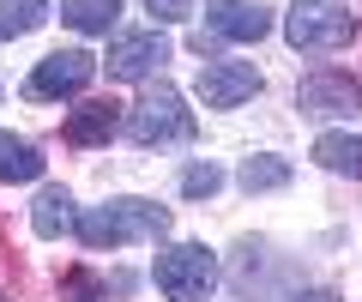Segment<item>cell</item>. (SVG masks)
<instances>
[{
	"instance_id": "obj_1",
	"label": "cell",
	"mask_w": 362,
	"mask_h": 302,
	"mask_svg": "<svg viewBox=\"0 0 362 302\" xmlns=\"http://www.w3.org/2000/svg\"><path fill=\"white\" fill-rule=\"evenodd\" d=\"M73 236L85 242V248H121V242H163L169 236V211L157 206V199H103V206L78 211Z\"/></svg>"
},
{
	"instance_id": "obj_2",
	"label": "cell",
	"mask_w": 362,
	"mask_h": 302,
	"mask_svg": "<svg viewBox=\"0 0 362 302\" xmlns=\"http://www.w3.org/2000/svg\"><path fill=\"white\" fill-rule=\"evenodd\" d=\"M284 37L296 54H338L356 42V13L344 0H296L284 18Z\"/></svg>"
},
{
	"instance_id": "obj_3",
	"label": "cell",
	"mask_w": 362,
	"mask_h": 302,
	"mask_svg": "<svg viewBox=\"0 0 362 302\" xmlns=\"http://www.w3.org/2000/svg\"><path fill=\"white\" fill-rule=\"evenodd\" d=\"M157 290L169 302H206L218 290V254L206 242H175L157 254Z\"/></svg>"
},
{
	"instance_id": "obj_4",
	"label": "cell",
	"mask_w": 362,
	"mask_h": 302,
	"mask_svg": "<svg viewBox=\"0 0 362 302\" xmlns=\"http://www.w3.org/2000/svg\"><path fill=\"white\" fill-rule=\"evenodd\" d=\"M121 133H127L133 145H169V139H194V109L181 103V91H175V85H157L151 97H139V103L127 109Z\"/></svg>"
},
{
	"instance_id": "obj_5",
	"label": "cell",
	"mask_w": 362,
	"mask_h": 302,
	"mask_svg": "<svg viewBox=\"0 0 362 302\" xmlns=\"http://www.w3.org/2000/svg\"><path fill=\"white\" fill-rule=\"evenodd\" d=\"M90 79H97V54H85V49H54V54H42V61L30 66L25 97H30V103H61V97H78Z\"/></svg>"
},
{
	"instance_id": "obj_6",
	"label": "cell",
	"mask_w": 362,
	"mask_h": 302,
	"mask_svg": "<svg viewBox=\"0 0 362 302\" xmlns=\"http://www.w3.org/2000/svg\"><path fill=\"white\" fill-rule=\"evenodd\" d=\"M296 109L314 121H350L362 109V85L350 73H308L296 85Z\"/></svg>"
},
{
	"instance_id": "obj_7",
	"label": "cell",
	"mask_w": 362,
	"mask_h": 302,
	"mask_svg": "<svg viewBox=\"0 0 362 302\" xmlns=\"http://www.w3.org/2000/svg\"><path fill=\"white\" fill-rule=\"evenodd\" d=\"M169 61V42H163V30H127V37H115L109 42V79H121V85H139V79H151L157 66Z\"/></svg>"
},
{
	"instance_id": "obj_8",
	"label": "cell",
	"mask_w": 362,
	"mask_h": 302,
	"mask_svg": "<svg viewBox=\"0 0 362 302\" xmlns=\"http://www.w3.org/2000/svg\"><path fill=\"white\" fill-rule=\"evenodd\" d=\"M259 73L254 61H211L206 73H199V103L206 109H242L247 97H259Z\"/></svg>"
},
{
	"instance_id": "obj_9",
	"label": "cell",
	"mask_w": 362,
	"mask_h": 302,
	"mask_svg": "<svg viewBox=\"0 0 362 302\" xmlns=\"http://www.w3.org/2000/svg\"><path fill=\"white\" fill-rule=\"evenodd\" d=\"M272 30V13L254 0H206V37L211 42H259Z\"/></svg>"
},
{
	"instance_id": "obj_10",
	"label": "cell",
	"mask_w": 362,
	"mask_h": 302,
	"mask_svg": "<svg viewBox=\"0 0 362 302\" xmlns=\"http://www.w3.org/2000/svg\"><path fill=\"white\" fill-rule=\"evenodd\" d=\"M115 133H121V109L109 103V97L78 103L73 115H66V145H109Z\"/></svg>"
},
{
	"instance_id": "obj_11",
	"label": "cell",
	"mask_w": 362,
	"mask_h": 302,
	"mask_svg": "<svg viewBox=\"0 0 362 302\" xmlns=\"http://www.w3.org/2000/svg\"><path fill=\"white\" fill-rule=\"evenodd\" d=\"M73 223H78L73 194H66V187H42V194H37V206H30V230L54 242V236H73Z\"/></svg>"
},
{
	"instance_id": "obj_12",
	"label": "cell",
	"mask_w": 362,
	"mask_h": 302,
	"mask_svg": "<svg viewBox=\"0 0 362 302\" xmlns=\"http://www.w3.org/2000/svg\"><path fill=\"white\" fill-rule=\"evenodd\" d=\"M314 163L356 182V175H362V139H356V133H320V139H314Z\"/></svg>"
},
{
	"instance_id": "obj_13",
	"label": "cell",
	"mask_w": 362,
	"mask_h": 302,
	"mask_svg": "<svg viewBox=\"0 0 362 302\" xmlns=\"http://www.w3.org/2000/svg\"><path fill=\"white\" fill-rule=\"evenodd\" d=\"M37 175H42V151L30 139L0 133V182H37Z\"/></svg>"
},
{
	"instance_id": "obj_14",
	"label": "cell",
	"mask_w": 362,
	"mask_h": 302,
	"mask_svg": "<svg viewBox=\"0 0 362 302\" xmlns=\"http://www.w3.org/2000/svg\"><path fill=\"white\" fill-rule=\"evenodd\" d=\"M61 18L73 30H85V37H103L121 18V0H61Z\"/></svg>"
},
{
	"instance_id": "obj_15",
	"label": "cell",
	"mask_w": 362,
	"mask_h": 302,
	"mask_svg": "<svg viewBox=\"0 0 362 302\" xmlns=\"http://www.w3.org/2000/svg\"><path fill=\"white\" fill-rule=\"evenodd\" d=\"M42 18H49V0H0V42L30 37Z\"/></svg>"
},
{
	"instance_id": "obj_16",
	"label": "cell",
	"mask_w": 362,
	"mask_h": 302,
	"mask_svg": "<svg viewBox=\"0 0 362 302\" xmlns=\"http://www.w3.org/2000/svg\"><path fill=\"white\" fill-rule=\"evenodd\" d=\"M242 187L247 194H272V187H290V163L272 158V151H259V158L242 163Z\"/></svg>"
},
{
	"instance_id": "obj_17",
	"label": "cell",
	"mask_w": 362,
	"mask_h": 302,
	"mask_svg": "<svg viewBox=\"0 0 362 302\" xmlns=\"http://www.w3.org/2000/svg\"><path fill=\"white\" fill-rule=\"evenodd\" d=\"M218 187H223V170H218V163H194V170L181 175V194H187V199H211Z\"/></svg>"
},
{
	"instance_id": "obj_18",
	"label": "cell",
	"mask_w": 362,
	"mask_h": 302,
	"mask_svg": "<svg viewBox=\"0 0 362 302\" xmlns=\"http://www.w3.org/2000/svg\"><path fill=\"white\" fill-rule=\"evenodd\" d=\"M97 296H109L103 278H90V272H73V278H66V302H97Z\"/></svg>"
},
{
	"instance_id": "obj_19",
	"label": "cell",
	"mask_w": 362,
	"mask_h": 302,
	"mask_svg": "<svg viewBox=\"0 0 362 302\" xmlns=\"http://www.w3.org/2000/svg\"><path fill=\"white\" fill-rule=\"evenodd\" d=\"M145 13H151L157 25H181V18L194 13V0H145Z\"/></svg>"
},
{
	"instance_id": "obj_20",
	"label": "cell",
	"mask_w": 362,
	"mask_h": 302,
	"mask_svg": "<svg viewBox=\"0 0 362 302\" xmlns=\"http://www.w3.org/2000/svg\"><path fill=\"white\" fill-rule=\"evenodd\" d=\"M296 302H344L338 290H308V296H296Z\"/></svg>"
}]
</instances>
